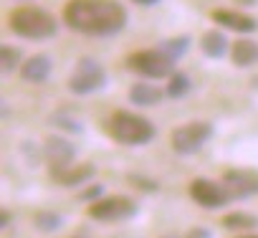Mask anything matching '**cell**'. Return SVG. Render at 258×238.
Wrapping results in <instances>:
<instances>
[{
  "instance_id": "6da1fadb",
  "label": "cell",
  "mask_w": 258,
  "mask_h": 238,
  "mask_svg": "<svg viewBox=\"0 0 258 238\" xmlns=\"http://www.w3.org/2000/svg\"><path fill=\"white\" fill-rule=\"evenodd\" d=\"M63 21L86 36H114L126 26V8L119 0H69Z\"/></svg>"
},
{
  "instance_id": "7a4b0ae2",
  "label": "cell",
  "mask_w": 258,
  "mask_h": 238,
  "mask_svg": "<svg viewBox=\"0 0 258 238\" xmlns=\"http://www.w3.org/2000/svg\"><path fill=\"white\" fill-rule=\"evenodd\" d=\"M106 135L111 140H116L119 145H129V147H140L147 145L155 137V127L152 122H147L145 116L132 114V111H114L106 119Z\"/></svg>"
},
{
  "instance_id": "3957f363",
  "label": "cell",
  "mask_w": 258,
  "mask_h": 238,
  "mask_svg": "<svg viewBox=\"0 0 258 238\" xmlns=\"http://www.w3.org/2000/svg\"><path fill=\"white\" fill-rule=\"evenodd\" d=\"M8 23H11V31L21 38H31V41H43V38H51L56 36L58 31V23L51 13H46L43 8H36V6H21L16 8L11 16H8Z\"/></svg>"
},
{
  "instance_id": "277c9868",
  "label": "cell",
  "mask_w": 258,
  "mask_h": 238,
  "mask_svg": "<svg viewBox=\"0 0 258 238\" xmlns=\"http://www.w3.org/2000/svg\"><path fill=\"white\" fill-rule=\"evenodd\" d=\"M126 66L147 79H165L175 74V58L162 48H145L126 58Z\"/></svg>"
},
{
  "instance_id": "5b68a950",
  "label": "cell",
  "mask_w": 258,
  "mask_h": 238,
  "mask_svg": "<svg viewBox=\"0 0 258 238\" xmlns=\"http://www.w3.org/2000/svg\"><path fill=\"white\" fill-rule=\"evenodd\" d=\"M104 84H106V71L94 58H81L76 64L74 74L69 76V89L74 94H81V96L104 89Z\"/></svg>"
},
{
  "instance_id": "8992f818",
  "label": "cell",
  "mask_w": 258,
  "mask_h": 238,
  "mask_svg": "<svg viewBox=\"0 0 258 238\" xmlns=\"http://www.w3.org/2000/svg\"><path fill=\"white\" fill-rule=\"evenodd\" d=\"M210 137H213V125H208V122H190V125L177 127L170 135V145H172V150L177 155H192Z\"/></svg>"
},
{
  "instance_id": "52a82bcc",
  "label": "cell",
  "mask_w": 258,
  "mask_h": 238,
  "mask_svg": "<svg viewBox=\"0 0 258 238\" xmlns=\"http://www.w3.org/2000/svg\"><path fill=\"white\" fill-rule=\"evenodd\" d=\"M135 213H137V205L124 195L101 198V200H94L86 208V215L94 218V220H124V218L135 215Z\"/></svg>"
},
{
  "instance_id": "ba28073f",
  "label": "cell",
  "mask_w": 258,
  "mask_h": 238,
  "mask_svg": "<svg viewBox=\"0 0 258 238\" xmlns=\"http://www.w3.org/2000/svg\"><path fill=\"white\" fill-rule=\"evenodd\" d=\"M190 198L203 208H220L230 200L223 183H213V180H205V177H198V180L190 183Z\"/></svg>"
},
{
  "instance_id": "9c48e42d",
  "label": "cell",
  "mask_w": 258,
  "mask_h": 238,
  "mask_svg": "<svg viewBox=\"0 0 258 238\" xmlns=\"http://www.w3.org/2000/svg\"><path fill=\"white\" fill-rule=\"evenodd\" d=\"M223 185H225L230 200L250 198L258 193V175L250 170H228V172H223Z\"/></svg>"
},
{
  "instance_id": "30bf717a",
  "label": "cell",
  "mask_w": 258,
  "mask_h": 238,
  "mask_svg": "<svg viewBox=\"0 0 258 238\" xmlns=\"http://www.w3.org/2000/svg\"><path fill=\"white\" fill-rule=\"evenodd\" d=\"M74 155H76L74 147H71L66 140H61V137H48V140L43 142V157L48 160L51 170H58V167L71 165Z\"/></svg>"
},
{
  "instance_id": "8fae6325",
  "label": "cell",
  "mask_w": 258,
  "mask_h": 238,
  "mask_svg": "<svg viewBox=\"0 0 258 238\" xmlns=\"http://www.w3.org/2000/svg\"><path fill=\"white\" fill-rule=\"evenodd\" d=\"M96 172V167L91 162H84V165H66V167H58V170H51V177L63 185V188H71V185H81L86 180H91Z\"/></svg>"
},
{
  "instance_id": "7c38bea8",
  "label": "cell",
  "mask_w": 258,
  "mask_h": 238,
  "mask_svg": "<svg viewBox=\"0 0 258 238\" xmlns=\"http://www.w3.org/2000/svg\"><path fill=\"white\" fill-rule=\"evenodd\" d=\"M51 69H53V61L43 53H36V56H31L28 61L21 64V76H23V81L43 84L51 76Z\"/></svg>"
},
{
  "instance_id": "4fadbf2b",
  "label": "cell",
  "mask_w": 258,
  "mask_h": 238,
  "mask_svg": "<svg viewBox=\"0 0 258 238\" xmlns=\"http://www.w3.org/2000/svg\"><path fill=\"white\" fill-rule=\"evenodd\" d=\"M213 21L220 23L223 28H230L235 33H253L258 28V23L250 18V16H243L238 11H215L213 13Z\"/></svg>"
},
{
  "instance_id": "5bb4252c",
  "label": "cell",
  "mask_w": 258,
  "mask_h": 238,
  "mask_svg": "<svg viewBox=\"0 0 258 238\" xmlns=\"http://www.w3.org/2000/svg\"><path fill=\"white\" fill-rule=\"evenodd\" d=\"M162 96H165V91L157 89L155 84H135L129 89V101L137 106H155L162 101Z\"/></svg>"
},
{
  "instance_id": "9a60e30c",
  "label": "cell",
  "mask_w": 258,
  "mask_h": 238,
  "mask_svg": "<svg viewBox=\"0 0 258 238\" xmlns=\"http://www.w3.org/2000/svg\"><path fill=\"white\" fill-rule=\"evenodd\" d=\"M230 58L238 69H248L258 61V43L255 41H248V38H240L233 43V51H230Z\"/></svg>"
},
{
  "instance_id": "2e32d148",
  "label": "cell",
  "mask_w": 258,
  "mask_h": 238,
  "mask_svg": "<svg viewBox=\"0 0 258 238\" xmlns=\"http://www.w3.org/2000/svg\"><path fill=\"white\" fill-rule=\"evenodd\" d=\"M200 48H203V53L208 58H220L228 51V38L220 31H208L203 36V41H200Z\"/></svg>"
},
{
  "instance_id": "e0dca14e",
  "label": "cell",
  "mask_w": 258,
  "mask_h": 238,
  "mask_svg": "<svg viewBox=\"0 0 258 238\" xmlns=\"http://www.w3.org/2000/svg\"><path fill=\"white\" fill-rule=\"evenodd\" d=\"M223 225L230 228V230H248V228H255V225H258V218L250 215V213L235 210V213H228V215L223 218Z\"/></svg>"
},
{
  "instance_id": "ac0fdd59",
  "label": "cell",
  "mask_w": 258,
  "mask_h": 238,
  "mask_svg": "<svg viewBox=\"0 0 258 238\" xmlns=\"http://www.w3.org/2000/svg\"><path fill=\"white\" fill-rule=\"evenodd\" d=\"M36 228L38 230H43V233H53V230H58L61 225H63V218L58 215V213H53V210H41V213H36Z\"/></svg>"
},
{
  "instance_id": "d6986e66",
  "label": "cell",
  "mask_w": 258,
  "mask_h": 238,
  "mask_svg": "<svg viewBox=\"0 0 258 238\" xmlns=\"http://www.w3.org/2000/svg\"><path fill=\"white\" fill-rule=\"evenodd\" d=\"M190 79L185 76V74H172L170 76V84H167V96H172V99H177V96H185L187 91H190Z\"/></svg>"
},
{
  "instance_id": "ffe728a7",
  "label": "cell",
  "mask_w": 258,
  "mask_h": 238,
  "mask_svg": "<svg viewBox=\"0 0 258 238\" xmlns=\"http://www.w3.org/2000/svg\"><path fill=\"white\" fill-rule=\"evenodd\" d=\"M187 48H190V38H187V36L170 38V41H165V43H162V51H167V53H170L175 61H177V58H180V56H182Z\"/></svg>"
},
{
  "instance_id": "44dd1931",
  "label": "cell",
  "mask_w": 258,
  "mask_h": 238,
  "mask_svg": "<svg viewBox=\"0 0 258 238\" xmlns=\"http://www.w3.org/2000/svg\"><path fill=\"white\" fill-rule=\"evenodd\" d=\"M0 58H3V71L8 74V71H16V66H18V58H21V53H18V48L3 46V51H0Z\"/></svg>"
},
{
  "instance_id": "7402d4cb",
  "label": "cell",
  "mask_w": 258,
  "mask_h": 238,
  "mask_svg": "<svg viewBox=\"0 0 258 238\" xmlns=\"http://www.w3.org/2000/svg\"><path fill=\"white\" fill-rule=\"evenodd\" d=\"M101 190H104L101 185H94V188H89V190H84V193H81V200H91V203H94V200L101 195Z\"/></svg>"
},
{
  "instance_id": "603a6c76",
  "label": "cell",
  "mask_w": 258,
  "mask_h": 238,
  "mask_svg": "<svg viewBox=\"0 0 258 238\" xmlns=\"http://www.w3.org/2000/svg\"><path fill=\"white\" fill-rule=\"evenodd\" d=\"M185 238H213V233L208 230V228H203V225H198V228H192V230H187V235Z\"/></svg>"
},
{
  "instance_id": "cb8c5ba5",
  "label": "cell",
  "mask_w": 258,
  "mask_h": 238,
  "mask_svg": "<svg viewBox=\"0 0 258 238\" xmlns=\"http://www.w3.org/2000/svg\"><path fill=\"white\" fill-rule=\"evenodd\" d=\"M132 3H137V6H145V8H147V6H157L160 0H132Z\"/></svg>"
},
{
  "instance_id": "d4e9b609",
  "label": "cell",
  "mask_w": 258,
  "mask_h": 238,
  "mask_svg": "<svg viewBox=\"0 0 258 238\" xmlns=\"http://www.w3.org/2000/svg\"><path fill=\"white\" fill-rule=\"evenodd\" d=\"M240 238H258V235H240Z\"/></svg>"
}]
</instances>
